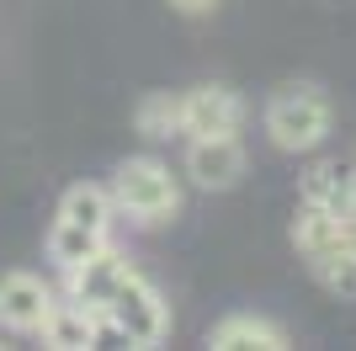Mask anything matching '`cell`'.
<instances>
[{
  "label": "cell",
  "instance_id": "1",
  "mask_svg": "<svg viewBox=\"0 0 356 351\" xmlns=\"http://www.w3.org/2000/svg\"><path fill=\"white\" fill-rule=\"evenodd\" d=\"M112 224H118V203H112V187L102 181H74L70 192L54 208V224H48V261L54 272H70L86 256L112 245Z\"/></svg>",
  "mask_w": 356,
  "mask_h": 351
},
{
  "label": "cell",
  "instance_id": "2",
  "mask_svg": "<svg viewBox=\"0 0 356 351\" xmlns=\"http://www.w3.org/2000/svg\"><path fill=\"white\" fill-rule=\"evenodd\" d=\"M293 245L319 288H330L335 298H356V219L303 203L293 219Z\"/></svg>",
  "mask_w": 356,
  "mask_h": 351
},
{
  "label": "cell",
  "instance_id": "3",
  "mask_svg": "<svg viewBox=\"0 0 356 351\" xmlns=\"http://www.w3.org/2000/svg\"><path fill=\"white\" fill-rule=\"evenodd\" d=\"M261 123H266V139L282 155H314L335 128V112H330V96L314 80H287L266 96Z\"/></svg>",
  "mask_w": 356,
  "mask_h": 351
},
{
  "label": "cell",
  "instance_id": "4",
  "mask_svg": "<svg viewBox=\"0 0 356 351\" xmlns=\"http://www.w3.org/2000/svg\"><path fill=\"white\" fill-rule=\"evenodd\" d=\"M106 187H112L118 219L138 224V229H160V224L176 219V208H181V181L160 155H128L112 171Z\"/></svg>",
  "mask_w": 356,
  "mask_h": 351
},
{
  "label": "cell",
  "instance_id": "5",
  "mask_svg": "<svg viewBox=\"0 0 356 351\" xmlns=\"http://www.w3.org/2000/svg\"><path fill=\"white\" fill-rule=\"evenodd\" d=\"M106 330L122 336L128 346H160L170 336V309H165L160 288L144 277V272H128L106 304Z\"/></svg>",
  "mask_w": 356,
  "mask_h": 351
},
{
  "label": "cell",
  "instance_id": "6",
  "mask_svg": "<svg viewBox=\"0 0 356 351\" xmlns=\"http://www.w3.org/2000/svg\"><path fill=\"white\" fill-rule=\"evenodd\" d=\"M245 165H250V155L239 144V133H197V139H186V176L202 192L239 187Z\"/></svg>",
  "mask_w": 356,
  "mask_h": 351
},
{
  "label": "cell",
  "instance_id": "7",
  "mask_svg": "<svg viewBox=\"0 0 356 351\" xmlns=\"http://www.w3.org/2000/svg\"><path fill=\"white\" fill-rule=\"evenodd\" d=\"M54 304H59V292L38 272H6L0 277V330H11V336H38Z\"/></svg>",
  "mask_w": 356,
  "mask_h": 351
},
{
  "label": "cell",
  "instance_id": "8",
  "mask_svg": "<svg viewBox=\"0 0 356 351\" xmlns=\"http://www.w3.org/2000/svg\"><path fill=\"white\" fill-rule=\"evenodd\" d=\"M134 266H128V256H122L118 245L96 250V256H86L80 266H70V272H59L64 277V298H74V304L96 309L106 320V304H112V292H118V282L128 277Z\"/></svg>",
  "mask_w": 356,
  "mask_h": 351
},
{
  "label": "cell",
  "instance_id": "9",
  "mask_svg": "<svg viewBox=\"0 0 356 351\" xmlns=\"http://www.w3.org/2000/svg\"><path fill=\"white\" fill-rule=\"evenodd\" d=\"M245 123V102L234 86H192L181 91V139L197 133H239Z\"/></svg>",
  "mask_w": 356,
  "mask_h": 351
},
{
  "label": "cell",
  "instance_id": "10",
  "mask_svg": "<svg viewBox=\"0 0 356 351\" xmlns=\"http://www.w3.org/2000/svg\"><path fill=\"white\" fill-rule=\"evenodd\" d=\"M298 197L309 208H325V213H341L356 219V160H314Z\"/></svg>",
  "mask_w": 356,
  "mask_h": 351
},
{
  "label": "cell",
  "instance_id": "11",
  "mask_svg": "<svg viewBox=\"0 0 356 351\" xmlns=\"http://www.w3.org/2000/svg\"><path fill=\"white\" fill-rule=\"evenodd\" d=\"M43 346H59V351H80V346H96V341L106 336V320L96 314V309L74 304V298H59V304L48 309L43 320Z\"/></svg>",
  "mask_w": 356,
  "mask_h": 351
},
{
  "label": "cell",
  "instance_id": "12",
  "mask_svg": "<svg viewBox=\"0 0 356 351\" xmlns=\"http://www.w3.org/2000/svg\"><path fill=\"white\" fill-rule=\"evenodd\" d=\"M208 346L213 351H282L287 346V330L277 320H266V314H229V320H218L208 330Z\"/></svg>",
  "mask_w": 356,
  "mask_h": 351
},
{
  "label": "cell",
  "instance_id": "13",
  "mask_svg": "<svg viewBox=\"0 0 356 351\" xmlns=\"http://www.w3.org/2000/svg\"><path fill=\"white\" fill-rule=\"evenodd\" d=\"M134 128L144 133L149 144L181 139V96H170V91H149L144 102L134 107Z\"/></svg>",
  "mask_w": 356,
  "mask_h": 351
},
{
  "label": "cell",
  "instance_id": "14",
  "mask_svg": "<svg viewBox=\"0 0 356 351\" xmlns=\"http://www.w3.org/2000/svg\"><path fill=\"white\" fill-rule=\"evenodd\" d=\"M170 6H176L181 16H213L223 6V0H170Z\"/></svg>",
  "mask_w": 356,
  "mask_h": 351
}]
</instances>
